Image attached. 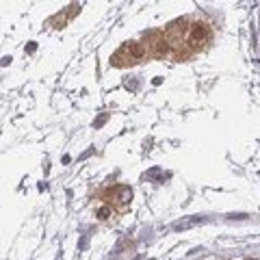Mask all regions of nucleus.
<instances>
[{
    "label": "nucleus",
    "mask_w": 260,
    "mask_h": 260,
    "mask_svg": "<svg viewBox=\"0 0 260 260\" xmlns=\"http://www.w3.org/2000/svg\"><path fill=\"white\" fill-rule=\"evenodd\" d=\"M145 54L143 50V46L141 43H134V41H130L126 43V46H122L119 50L111 57V65H115V67H124V65H132V63H137L141 57Z\"/></svg>",
    "instance_id": "1"
},
{
    "label": "nucleus",
    "mask_w": 260,
    "mask_h": 260,
    "mask_svg": "<svg viewBox=\"0 0 260 260\" xmlns=\"http://www.w3.org/2000/svg\"><path fill=\"white\" fill-rule=\"evenodd\" d=\"M111 195H115V202L119 206H126L130 199H132V191H130V187H115Z\"/></svg>",
    "instance_id": "2"
},
{
    "label": "nucleus",
    "mask_w": 260,
    "mask_h": 260,
    "mask_svg": "<svg viewBox=\"0 0 260 260\" xmlns=\"http://www.w3.org/2000/svg\"><path fill=\"white\" fill-rule=\"evenodd\" d=\"M206 35H208L206 26H204V24H195V26H193V31H191V41H193V43L204 41V39H206Z\"/></svg>",
    "instance_id": "3"
},
{
    "label": "nucleus",
    "mask_w": 260,
    "mask_h": 260,
    "mask_svg": "<svg viewBox=\"0 0 260 260\" xmlns=\"http://www.w3.org/2000/svg\"><path fill=\"white\" fill-rule=\"evenodd\" d=\"M98 215H100V219H106V217H108V208H100V213H98Z\"/></svg>",
    "instance_id": "4"
},
{
    "label": "nucleus",
    "mask_w": 260,
    "mask_h": 260,
    "mask_svg": "<svg viewBox=\"0 0 260 260\" xmlns=\"http://www.w3.org/2000/svg\"><path fill=\"white\" fill-rule=\"evenodd\" d=\"M104 119H106V115H102V117L96 122V126H102V124H104Z\"/></svg>",
    "instance_id": "5"
}]
</instances>
